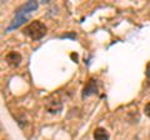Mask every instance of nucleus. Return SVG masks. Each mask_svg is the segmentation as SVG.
Returning a JSON list of instances; mask_svg holds the SVG:
<instances>
[{
	"label": "nucleus",
	"instance_id": "1",
	"mask_svg": "<svg viewBox=\"0 0 150 140\" xmlns=\"http://www.w3.org/2000/svg\"><path fill=\"white\" fill-rule=\"evenodd\" d=\"M24 34L28 35L29 38H31L33 40H39L46 34V26L41 21L35 20V21L30 23V24L25 28Z\"/></svg>",
	"mask_w": 150,
	"mask_h": 140
},
{
	"label": "nucleus",
	"instance_id": "2",
	"mask_svg": "<svg viewBox=\"0 0 150 140\" xmlns=\"http://www.w3.org/2000/svg\"><path fill=\"white\" fill-rule=\"evenodd\" d=\"M45 108L51 114H58L59 111L63 109V104H62V101L59 99H56V98H50V99H48L45 103Z\"/></svg>",
	"mask_w": 150,
	"mask_h": 140
},
{
	"label": "nucleus",
	"instance_id": "3",
	"mask_svg": "<svg viewBox=\"0 0 150 140\" xmlns=\"http://www.w3.org/2000/svg\"><path fill=\"white\" fill-rule=\"evenodd\" d=\"M5 60L10 66L16 68V66H19V64H20V62H21V55L19 53H16V51H10V53L6 55Z\"/></svg>",
	"mask_w": 150,
	"mask_h": 140
},
{
	"label": "nucleus",
	"instance_id": "4",
	"mask_svg": "<svg viewBox=\"0 0 150 140\" xmlns=\"http://www.w3.org/2000/svg\"><path fill=\"white\" fill-rule=\"evenodd\" d=\"M28 18H29V15H25V14H21V13H16L15 19H14V21L10 24V26L8 28V31H11L13 29H16V28H19L21 24H24V23L28 20Z\"/></svg>",
	"mask_w": 150,
	"mask_h": 140
},
{
	"label": "nucleus",
	"instance_id": "5",
	"mask_svg": "<svg viewBox=\"0 0 150 140\" xmlns=\"http://www.w3.org/2000/svg\"><path fill=\"white\" fill-rule=\"evenodd\" d=\"M36 8H38V3L36 1H28L26 4H24V5L19 9L18 13H21V14H25V15H29V14L31 11H34Z\"/></svg>",
	"mask_w": 150,
	"mask_h": 140
},
{
	"label": "nucleus",
	"instance_id": "6",
	"mask_svg": "<svg viewBox=\"0 0 150 140\" xmlns=\"http://www.w3.org/2000/svg\"><path fill=\"white\" fill-rule=\"evenodd\" d=\"M94 139L95 140H109V133L104 128H98L94 132Z\"/></svg>",
	"mask_w": 150,
	"mask_h": 140
},
{
	"label": "nucleus",
	"instance_id": "7",
	"mask_svg": "<svg viewBox=\"0 0 150 140\" xmlns=\"http://www.w3.org/2000/svg\"><path fill=\"white\" fill-rule=\"evenodd\" d=\"M94 83V80H90L89 81V84L86 85V88L84 89V96H88V95H90L91 93L95 91V88H91V84Z\"/></svg>",
	"mask_w": 150,
	"mask_h": 140
},
{
	"label": "nucleus",
	"instance_id": "8",
	"mask_svg": "<svg viewBox=\"0 0 150 140\" xmlns=\"http://www.w3.org/2000/svg\"><path fill=\"white\" fill-rule=\"evenodd\" d=\"M144 111H145V114H146L149 118H150V101L146 105H145V109H144Z\"/></svg>",
	"mask_w": 150,
	"mask_h": 140
},
{
	"label": "nucleus",
	"instance_id": "9",
	"mask_svg": "<svg viewBox=\"0 0 150 140\" xmlns=\"http://www.w3.org/2000/svg\"><path fill=\"white\" fill-rule=\"evenodd\" d=\"M146 75H148V80L150 83V65H149V68H148V73H146Z\"/></svg>",
	"mask_w": 150,
	"mask_h": 140
}]
</instances>
